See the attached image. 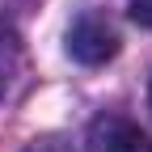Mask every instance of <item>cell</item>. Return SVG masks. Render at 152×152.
Masks as SVG:
<instances>
[{"label":"cell","mask_w":152,"mask_h":152,"mask_svg":"<svg viewBox=\"0 0 152 152\" xmlns=\"http://www.w3.org/2000/svg\"><path fill=\"white\" fill-rule=\"evenodd\" d=\"M68 51L80 64H106L114 51H118V34L106 21L102 13H85L80 21L68 30Z\"/></svg>","instance_id":"6da1fadb"},{"label":"cell","mask_w":152,"mask_h":152,"mask_svg":"<svg viewBox=\"0 0 152 152\" xmlns=\"http://www.w3.org/2000/svg\"><path fill=\"white\" fill-rule=\"evenodd\" d=\"M93 152H152V140L144 135L140 127H131L123 118H110L97 127V144Z\"/></svg>","instance_id":"7a4b0ae2"},{"label":"cell","mask_w":152,"mask_h":152,"mask_svg":"<svg viewBox=\"0 0 152 152\" xmlns=\"http://www.w3.org/2000/svg\"><path fill=\"white\" fill-rule=\"evenodd\" d=\"M26 152H72V144L64 135H55V131H47V135H34L26 144Z\"/></svg>","instance_id":"3957f363"},{"label":"cell","mask_w":152,"mask_h":152,"mask_svg":"<svg viewBox=\"0 0 152 152\" xmlns=\"http://www.w3.org/2000/svg\"><path fill=\"white\" fill-rule=\"evenodd\" d=\"M13 59H17V47H13V38H0V93L9 89V72H13Z\"/></svg>","instance_id":"277c9868"},{"label":"cell","mask_w":152,"mask_h":152,"mask_svg":"<svg viewBox=\"0 0 152 152\" xmlns=\"http://www.w3.org/2000/svg\"><path fill=\"white\" fill-rule=\"evenodd\" d=\"M131 17L140 26H152V0H131Z\"/></svg>","instance_id":"5b68a950"}]
</instances>
